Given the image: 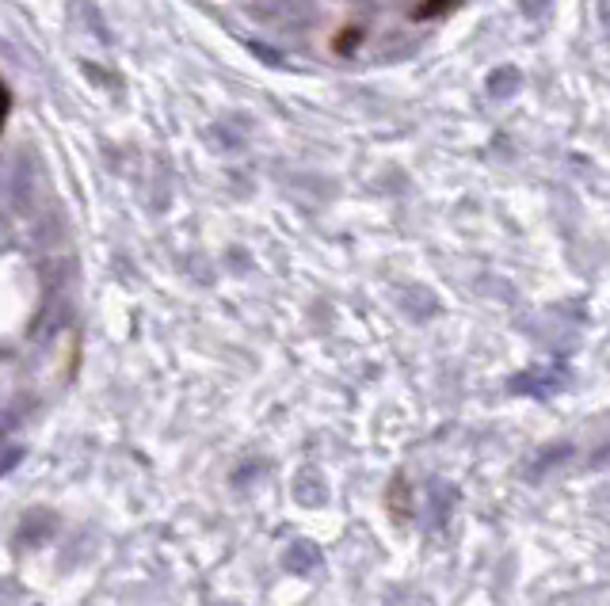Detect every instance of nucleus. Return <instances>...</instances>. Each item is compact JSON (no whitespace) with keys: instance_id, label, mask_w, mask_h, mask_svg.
Wrapping results in <instances>:
<instances>
[{"instance_id":"f257e3e1","label":"nucleus","mask_w":610,"mask_h":606,"mask_svg":"<svg viewBox=\"0 0 610 606\" xmlns=\"http://www.w3.org/2000/svg\"><path fill=\"white\" fill-rule=\"evenodd\" d=\"M458 0H420V9L412 12L416 20H428V16H435V12H446V9H454Z\"/></svg>"},{"instance_id":"f03ea898","label":"nucleus","mask_w":610,"mask_h":606,"mask_svg":"<svg viewBox=\"0 0 610 606\" xmlns=\"http://www.w3.org/2000/svg\"><path fill=\"white\" fill-rule=\"evenodd\" d=\"M9 115H12V92H9V85L0 80V130L9 126Z\"/></svg>"}]
</instances>
